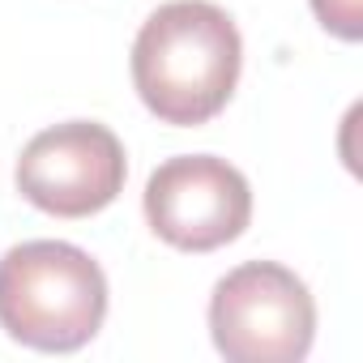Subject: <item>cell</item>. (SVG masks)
<instances>
[{
  "instance_id": "7a4b0ae2",
  "label": "cell",
  "mask_w": 363,
  "mask_h": 363,
  "mask_svg": "<svg viewBox=\"0 0 363 363\" xmlns=\"http://www.w3.org/2000/svg\"><path fill=\"white\" fill-rule=\"evenodd\" d=\"M107 316L99 261L65 240H30L0 257V325L35 350H77Z\"/></svg>"
},
{
  "instance_id": "6da1fadb",
  "label": "cell",
  "mask_w": 363,
  "mask_h": 363,
  "mask_svg": "<svg viewBox=\"0 0 363 363\" xmlns=\"http://www.w3.org/2000/svg\"><path fill=\"white\" fill-rule=\"evenodd\" d=\"M244 39L210 0H171L154 9L133 43V86L162 124L214 120L240 82Z\"/></svg>"
},
{
  "instance_id": "8992f818",
  "label": "cell",
  "mask_w": 363,
  "mask_h": 363,
  "mask_svg": "<svg viewBox=\"0 0 363 363\" xmlns=\"http://www.w3.org/2000/svg\"><path fill=\"white\" fill-rule=\"evenodd\" d=\"M312 13L320 18L325 30H333L346 43L363 35V0H312Z\"/></svg>"
},
{
  "instance_id": "5b68a950",
  "label": "cell",
  "mask_w": 363,
  "mask_h": 363,
  "mask_svg": "<svg viewBox=\"0 0 363 363\" xmlns=\"http://www.w3.org/2000/svg\"><path fill=\"white\" fill-rule=\"evenodd\" d=\"M145 218L171 248L214 252L244 235L252 218V189L227 158L179 154L150 175Z\"/></svg>"
},
{
  "instance_id": "277c9868",
  "label": "cell",
  "mask_w": 363,
  "mask_h": 363,
  "mask_svg": "<svg viewBox=\"0 0 363 363\" xmlns=\"http://www.w3.org/2000/svg\"><path fill=\"white\" fill-rule=\"evenodd\" d=\"M128 175L120 137L94 120H69L26 141L18 158V193L56 218H90L107 210Z\"/></svg>"
},
{
  "instance_id": "3957f363",
  "label": "cell",
  "mask_w": 363,
  "mask_h": 363,
  "mask_svg": "<svg viewBox=\"0 0 363 363\" xmlns=\"http://www.w3.org/2000/svg\"><path fill=\"white\" fill-rule=\"evenodd\" d=\"M210 333L231 363H295L312 350L316 303L286 265L248 261L214 286Z\"/></svg>"
}]
</instances>
